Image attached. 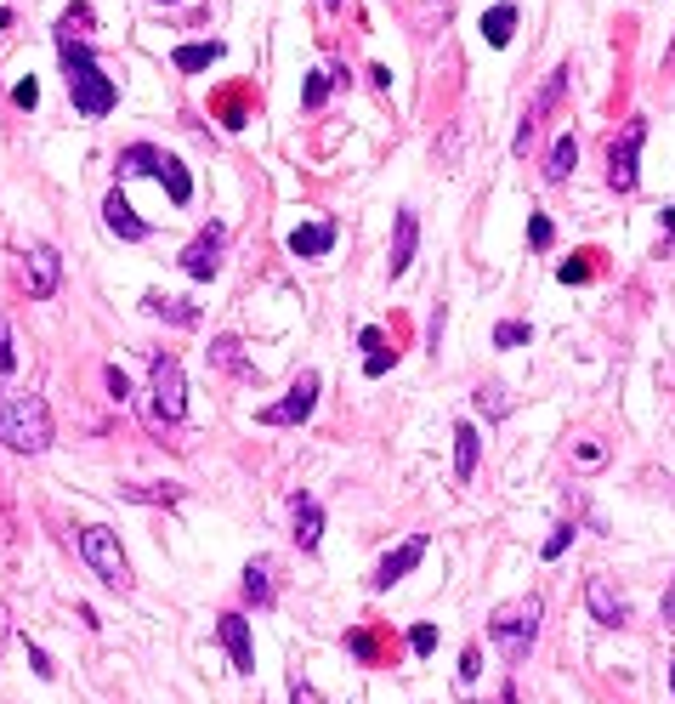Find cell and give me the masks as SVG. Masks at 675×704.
<instances>
[{"instance_id": "cell-1", "label": "cell", "mask_w": 675, "mask_h": 704, "mask_svg": "<svg viewBox=\"0 0 675 704\" xmlns=\"http://www.w3.org/2000/svg\"><path fill=\"white\" fill-rule=\"evenodd\" d=\"M57 57H63V74H69V97H74V108H80L86 120H103V114H114V103H120V80H108L103 63L91 57L86 40L57 35Z\"/></svg>"}, {"instance_id": "cell-2", "label": "cell", "mask_w": 675, "mask_h": 704, "mask_svg": "<svg viewBox=\"0 0 675 704\" xmlns=\"http://www.w3.org/2000/svg\"><path fill=\"white\" fill-rule=\"evenodd\" d=\"M0 443H6V449H18V455H40V449H52V409H46V398L0 387Z\"/></svg>"}, {"instance_id": "cell-3", "label": "cell", "mask_w": 675, "mask_h": 704, "mask_svg": "<svg viewBox=\"0 0 675 704\" xmlns=\"http://www.w3.org/2000/svg\"><path fill=\"white\" fill-rule=\"evenodd\" d=\"M539 614H545V602L539 597H511L500 602L494 614H488V642L500 648L505 665H522L539 642Z\"/></svg>"}, {"instance_id": "cell-4", "label": "cell", "mask_w": 675, "mask_h": 704, "mask_svg": "<svg viewBox=\"0 0 675 704\" xmlns=\"http://www.w3.org/2000/svg\"><path fill=\"white\" fill-rule=\"evenodd\" d=\"M80 557H86V563L97 568V580H103L108 591H131V563H125L120 534H114V528L91 523L86 534H80Z\"/></svg>"}, {"instance_id": "cell-5", "label": "cell", "mask_w": 675, "mask_h": 704, "mask_svg": "<svg viewBox=\"0 0 675 704\" xmlns=\"http://www.w3.org/2000/svg\"><path fill=\"white\" fill-rule=\"evenodd\" d=\"M148 381H154V415L165 426L182 421V409H188V381H182V364H176L171 352H154V370H148Z\"/></svg>"}, {"instance_id": "cell-6", "label": "cell", "mask_w": 675, "mask_h": 704, "mask_svg": "<svg viewBox=\"0 0 675 704\" xmlns=\"http://www.w3.org/2000/svg\"><path fill=\"white\" fill-rule=\"evenodd\" d=\"M318 387H324V381H318V370H301V375L290 381V392H284L278 404L261 409L256 421H261V426H301L312 409H318Z\"/></svg>"}, {"instance_id": "cell-7", "label": "cell", "mask_w": 675, "mask_h": 704, "mask_svg": "<svg viewBox=\"0 0 675 704\" xmlns=\"http://www.w3.org/2000/svg\"><path fill=\"white\" fill-rule=\"evenodd\" d=\"M641 142H647V120H630L624 125V137L607 148V182L619 188V194H630L636 188V165H641Z\"/></svg>"}, {"instance_id": "cell-8", "label": "cell", "mask_w": 675, "mask_h": 704, "mask_svg": "<svg viewBox=\"0 0 675 704\" xmlns=\"http://www.w3.org/2000/svg\"><path fill=\"white\" fill-rule=\"evenodd\" d=\"M222 250H227V228H222V222L199 228V239L182 250V273H188V279H199V284L216 279V273H222Z\"/></svg>"}, {"instance_id": "cell-9", "label": "cell", "mask_w": 675, "mask_h": 704, "mask_svg": "<svg viewBox=\"0 0 675 704\" xmlns=\"http://www.w3.org/2000/svg\"><path fill=\"white\" fill-rule=\"evenodd\" d=\"M57 284H63V262H57L52 245H29V256H23V290L35 301H52Z\"/></svg>"}, {"instance_id": "cell-10", "label": "cell", "mask_w": 675, "mask_h": 704, "mask_svg": "<svg viewBox=\"0 0 675 704\" xmlns=\"http://www.w3.org/2000/svg\"><path fill=\"white\" fill-rule=\"evenodd\" d=\"M585 608H590V619L596 625H607V631H619V625H630V602L613 591V585L596 574V580H585Z\"/></svg>"}, {"instance_id": "cell-11", "label": "cell", "mask_w": 675, "mask_h": 704, "mask_svg": "<svg viewBox=\"0 0 675 704\" xmlns=\"http://www.w3.org/2000/svg\"><path fill=\"white\" fill-rule=\"evenodd\" d=\"M562 86H568V69H556L551 80H545V91H539V97H534V108L522 114V131H517V142H511L517 154H528V148H534V137H539V120H545V114H551V108H556V97H562Z\"/></svg>"}, {"instance_id": "cell-12", "label": "cell", "mask_w": 675, "mask_h": 704, "mask_svg": "<svg viewBox=\"0 0 675 704\" xmlns=\"http://www.w3.org/2000/svg\"><path fill=\"white\" fill-rule=\"evenodd\" d=\"M420 557H426V534H409V540H403V546L375 568V591H392L398 580H409V574L420 568Z\"/></svg>"}, {"instance_id": "cell-13", "label": "cell", "mask_w": 675, "mask_h": 704, "mask_svg": "<svg viewBox=\"0 0 675 704\" xmlns=\"http://www.w3.org/2000/svg\"><path fill=\"white\" fill-rule=\"evenodd\" d=\"M415 245H420V216L403 205L398 228H392V256H386V273H392V279H403V273L415 267Z\"/></svg>"}, {"instance_id": "cell-14", "label": "cell", "mask_w": 675, "mask_h": 704, "mask_svg": "<svg viewBox=\"0 0 675 704\" xmlns=\"http://www.w3.org/2000/svg\"><path fill=\"white\" fill-rule=\"evenodd\" d=\"M216 625H222V648L233 653V670H239V676H256V648H250V619H244V614H222Z\"/></svg>"}, {"instance_id": "cell-15", "label": "cell", "mask_w": 675, "mask_h": 704, "mask_svg": "<svg viewBox=\"0 0 675 704\" xmlns=\"http://www.w3.org/2000/svg\"><path fill=\"white\" fill-rule=\"evenodd\" d=\"M103 222H108V233H120V239H131V245H137V239H148V222L131 211V199H125L120 188L103 199Z\"/></svg>"}, {"instance_id": "cell-16", "label": "cell", "mask_w": 675, "mask_h": 704, "mask_svg": "<svg viewBox=\"0 0 675 704\" xmlns=\"http://www.w3.org/2000/svg\"><path fill=\"white\" fill-rule=\"evenodd\" d=\"M290 250L295 256H329V250H335V222H329V216H318V222H301V228L290 233Z\"/></svg>"}, {"instance_id": "cell-17", "label": "cell", "mask_w": 675, "mask_h": 704, "mask_svg": "<svg viewBox=\"0 0 675 704\" xmlns=\"http://www.w3.org/2000/svg\"><path fill=\"white\" fill-rule=\"evenodd\" d=\"M295 540H301V551H318V540H324V506L312 494H295Z\"/></svg>"}, {"instance_id": "cell-18", "label": "cell", "mask_w": 675, "mask_h": 704, "mask_svg": "<svg viewBox=\"0 0 675 704\" xmlns=\"http://www.w3.org/2000/svg\"><path fill=\"white\" fill-rule=\"evenodd\" d=\"M210 364H216V370H227V375H239V381H250V375H256V364L244 358V341H239V335H216V341H210Z\"/></svg>"}, {"instance_id": "cell-19", "label": "cell", "mask_w": 675, "mask_h": 704, "mask_svg": "<svg viewBox=\"0 0 675 704\" xmlns=\"http://www.w3.org/2000/svg\"><path fill=\"white\" fill-rule=\"evenodd\" d=\"M477 455H483V438H477V426L471 421H460L454 426V477H460V483L477 477Z\"/></svg>"}, {"instance_id": "cell-20", "label": "cell", "mask_w": 675, "mask_h": 704, "mask_svg": "<svg viewBox=\"0 0 675 704\" xmlns=\"http://www.w3.org/2000/svg\"><path fill=\"white\" fill-rule=\"evenodd\" d=\"M273 557H256V563L244 568V602H256V608H273Z\"/></svg>"}, {"instance_id": "cell-21", "label": "cell", "mask_w": 675, "mask_h": 704, "mask_svg": "<svg viewBox=\"0 0 675 704\" xmlns=\"http://www.w3.org/2000/svg\"><path fill=\"white\" fill-rule=\"evenodd\" d=\"M159 159H165V148L137 142V148H125L120 154V176H159Z\"/></svg>"}, {"instance_id": "cell-22", "label": "cell", "mask_w": 675, "mask_h": 704, "mask_svg": "<svg viewBox=\"0 0 675 704\" xmlns=\"http://www.w3.org/2000/svg\"><path fill=\"white\" fill-rule=\"evenodd\" d=\"M142 307H148L154 318H171V324H182V330H193V324H199V307H193V301H176V296H148Z\"/></svg>"}, {"instance_id": "cell-23", "label": "cell", "mask_w": 675, "mask_h": 704, "mask_svg": "<svg viewBox=\"0 0 675 704\" xmlns=\"http://www.w3.org/2000/svg\"><path fill=\"white\" fill-rule=\"evenodd\" d=\"M222 57V40H199V46H176V69L182 74H199Z\"/></svg>"}, {"instance_id": "cell-24", "label": "cell", "mask_w": 675, "mask_h": 704, "mask_svg": "<svg viewBox=\"0 0 675 704\" xmlns=\"http://www.w3.org/2000/svg\"><path fill=\"white\" fill-rule=\"evenodd\" d=\"M511 29H517V6H494L483 18V40L500 52V46H511Z\"/></svg>"}, {"instance_id": "cell-25", "label": "cell", "mask_w": 675, "mask_h": 704, "mask_svg": "<svg viewBox=\"0 0 675 704\" xmlns=\"http://www.w3.org/2000/svg\"><path fill=\"white\" fill-rule=\"evenodd\" d=\"M159 182L171 188V205H188V199H193V182H188V171H182V159H176V154L159 159Z\"/></svg>"}, {"instance_id": "cell-26", "label": "cell", "mask_w": 675, "mask_h": 704, "mask_svg": "<svg viewBox=\"0 0 675 704\" xmlns=\"http://www.w3.org/2000/svg\"><path fill=\"white\" fill-rule=\"evenodd\" d=\"M573 165H579V142H573V131H568V137H556L551 159H545V176H551V182H562Z\"/></svg>"}, {"instance_id": "cell-27", "label": "cell", "mask_w": 675, "mask_h": 704, "mask_svg": "<svg viewBox=\"0 0 675 704\" xmlns=\"http://www.w3.org/2000/svg\"><path fill=\"white\" fill-rule=\"evenodd\" d=\"M329 86H335V74H324V69H312V74H307V86H301V108H324V97H329Z\"/></svg>"}, {"instance_id": "cell-28", "label": "cell", "mask_w": 675, "mask_h": 704, "mask_svg": "<svg viewBox=\"0 0 675 704\" xmlns=\"http://www.w3.org/2000/svg\"><path fill=\"white\" fill-rule=\"evenodd\" d=\"M477 404H488V415L500 421V415H511V398H505L500 381H488V387H477Z\"/></svg>"}, {"instance_id": "cell-29", "label": "cell", "mask_w": 675, "mask_h": 704, "mask_svg": "<svg viewBox=\"0 0 675 704\" xmlns=\"http://www.w3.org/2000/svg\"><path fill=\"white\" fill-rule=\"evenodd\" d=\"M392 358H398V352L386 347V341H381V347H369V358H364V375H369V381H381V375L392 370Z\"/></svg>"}, {"instance_id": "cell-30", "label": "cell", "mask_w": 675, "mask_h": 704, "mask_svg": "<svg viewBox=\"0 0 675 704\" xmlns=\"http://www.w3.org/2000/svg\"><path fill=\"white\" fill-rule=\"evenodd\" d=\"M573 534H579L573 523H556V528H551V540H545V563H556V557L573 546Z\"/></svg>"}, {"instance_id": "cell-31", "label": "cell", "mask_w": 675, "mask_h": 704, "mask_svg": "<svg viewBox=\"0 0 675 704\" xmlns=\"http://www.w3.org/2000/svg\"><path fill=\"white\" fill-rule=\"evenodd\" d=\"M528 335H534V330H528V324H517V318H505L500 330H494V347H522Z\"/></svg>"}, {"instance_id": "cell-32", "label": "cell", "mask_w": 675, "mask_h": 704, "mask_svg": "<svg viewBox=\"0 0 675 704\" xmlns=\"http://www.w3.org/2000/svg\"><path fill=\"white\" fill-rule=\"evenodd\" d=\"M556 228H551V216H528V245L534 250H551Z\"/></svg>"}, {"instance_id": "cell-33", "label": "cell", "mask_w": 675, "mask_h": 704, "mask_svg": "<svg viewBox=\"0 0 675 704\" xmlns=\"http://www.w3.org/2000/svg\"><path fill=\"white\" fill-rule=\"evenodd\" d=\"M18 370V347H12V324L0 318V375H12Z\"/></svg>"}, {"instance_id": "cell-34", "label": "cell", "mask_w": 675, "mask_h": 704, "mask_svg": "<svg viewBox=\"0 0 675 704\" xmlns=\"http://www.w3.org/2000/svg\"><path fill=\"white\" fill-rule=\"evenodd\" d=\"M125 500H176V489L171 483H165V489H159V483H137V489H125Z\"/></svg>"}, {"instance_id": "cell-35", "label": "cell", "mask_w": 675, "mask_h": 704, "mask_svg": "<svg viewBox=\"0 0 675 704\" xmlns=\"http://www.w3.org/2000/svg\"><path fill=\"white\" fill-rule=\"evenodd\" d=\"M409 648H415L420 659H426V653L437 648V625H415V631H409Z\"/></svg>"}, {"instance_id": "cell-36", "label": "cell", "mask_w": 675, "mask_h": 704, "mask_svg": "<svg viewBox=\"0 0 675 704\" xmlns=\"http://www.w3.org/2000/svg\"><path fill=\"white\" fill-rule=\"evenodd\" d=\"M290 704H324V699H318V687H312V682L290 676Z\"/></svg>"}, {"instance_id": "cell-37", "label": "cell", "mask_w": 675, "mask_h": 704, "mask_svg": "<svg viewBox=\"0 0 675 704\" xmlns=\"http://www.w3.org/2000/svg\"><path fill=\"white\" fill-rule=\"evenodd\" d=\"M108 392H114V404L131 398V381H125V370H114V364H108Z\"/></svg>"}, {"instance_id": "cell-38", "label": "cell", "mask_w": 675, "mask_h": 704, "mask_svg": "<svg viewBox=\"0 0 675 704\" xmlns=\"http://www.w3.org/2000/svg\"><path fill=\"white\" fill-rule=\"evenodd\" d=\"M556 279H562V284H585L590 267H585V262H562V267H556Z\"/></svg>"}, {"instance_id": "cell-39", "label": "cell", "mask_w": 675, "mask_h": 704, "mask_svg": "<svg viewBox=\"0 0 675 704\" xmlns=\"http://www.w3.org/2000/svg\"><path fill=\"white\" fill-rule=\"evenodd\" d=\"M347 648L358 653V659H375V642H369L364 631H352V636H347Z\"/></svg>"}, {"instance_id": "cell-40", "label": "cell", "mask_w": 675, "mask_h": 704, "mask_svg": "<svg viewBox=\"0 0 675 704\" xmlns=\"http://www.w3.org/2000/svg\"><path fill=\"white\" fill-rule=\"evenodd\" d=\"M12 97H18V108H35V103H40V86H35V80H23Z\"/></svg>"}, {"instance_id": "cell-41", "label": "cell", "mask_w": 675, "mask_h": 704, "mask_svg": "<svg viewBox=\"0 0 675 704\" xmlns=\"http://www.w3.org/2000/svg\"><path fill=\"white\" fill-rule=\"evenodd\" d=\"M460 682H477V648H466V659H460Z\"/></svg>"}, {"instance_id": "cell-42", "label": "cell", "mask_w": 675, "mask_h": 704, "mask_svg": "<svg viewBox=\"0 0 675 704\" xmlns=\"http://www.w3.org/2000/svg\"><path fill=\"white\" fill-rule=\"evenodd\" d=\"M664 619H670V625H675V585H670V591H664Z\"/></svg>"}, {"instance_id": "cell-43", "label": "cell", "mask_w": 675, "mask_h": 704, "mask_svg": "<svg viewBox=\"0 0 675 704\" xmlns=\"http://www.w3.org/2000/svg\"><path fill=\"white\" fill-rule=\"evenodd\" d=\"M658 222H664V233L675 239V211H658Z\"/></svg>"}, {"instance_id": "cell-44", "label": "cell", "mask_w": 675, "mask_h": 704, "mask_svg": "<svg viewBox=\"0 0 675 704\" xmlns=\"http://www.w3.org/2000/svg\"><path fill=\"white\" fill-rule=\"evenodd\" d=\"M0 642H6V608H0Z\"/></svg>"}, {"instance_id": "cell-45", "label": "cell", "mask_w": 675, "mask_h": 704, "mask_svg": "<svg viewBox=\"0 0 675 704\" xmlns=\"http://www.w3.org/2000/svg\"><path fill=\"white\" fill-rule=\"evenodd\" d=\"M154 6H182V0H154Z\"/></svg>"}, {"instance_id": "cell-46", "label": "cell", "mask_w": 675, "mask_h": 704, "mask_svg": "<svg viewBox=\"0 0 675 704\" xmlns=\"http://www.w3.org/2000/svg\"><path fill=\"white\" fill-rule=\"evenodd\" d=\"M670 693H675V665H670Z\"/></svg>"}, {"instance_id": "cell-47", "label": "cell", "mask_w": 675, "mask_h": 704, "mask_svg": "<svg viewBox=\"0 0 675 704\" xmlns=\"http://www.w3.org/2000/svg\"><path fill=\"white\" fill-rule=\"evenodd\" d=\"M324 6H329V12H335V6H341V0H324Z\"/></svg>"}]
</instances>
